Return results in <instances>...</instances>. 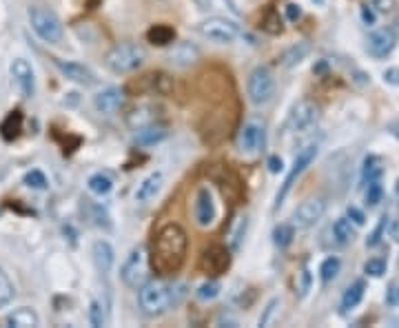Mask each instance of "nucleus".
Wrapping results in <instances>:
<instances>
[{
    "label": "nucleus",
    "instance_id": "1",
    "mask_svg": "<svg viewBox=\"0 0 399 328\" xmlns=\"http://www.w3.org/2000/svg\"><path fill=\"white\" fill-rule=\"evenodd\" d=\"M186 249H188L186 231L180 224H175V222L164 224L153 238L149 255L153 271L157 275H164V278L177 273L186 262Z\"/></svg>",
    "mask_w": 399,
    "mask_h": 328
},
{
    "label": "nucleus",
    "instance_id": "2",
    "mask_svg": "<svg viewBox=\"0 0 399 328\" xmlns=\"http://www.w3.org/2000/svg\"><path fill=\"white\" fill-rule=\"evenodd\" d=\"M184 295L182 287L166 280H146L138 289V302L144 315L157 317L171 311Z\"/></svg>",
    "mask_w": 399,
    "mask_h": 328
},
{
    "label": "nucleus",
    "instance_id": "3",
    "mask_svg": "<svg viewBox=\"0 0 399 328\" xmlns=\"http://www.w3.org/2000/svg\"><path fill=\"white\" fill-rule=\"evenodd\" d=\"M146 62V51L138 42H120L104 54V65L113 73H133Z\"/></svg>",
    "mask_w": 399,
    "mask_h": 328
},
{
    "label": "nucleus",
    "instance_id": "4",
    "mask_svg": "<svg viewBox=\"0 0 399 328\" xmlns=\"http://www.w3.org/2000/svg\"><path fill=\"white\" fill-rule=\"evenodd\" d=\"M27 16H29L31 29H34L36 36L40 40H45L47 45H58V42L62 40V36H65V27H62L60 18L54 12H51L49 7H45V5H31Z\"/></svg>",
    "mask_w": 399,
    "mask_h": 328
},
{
    "label": "nucleus",
    "instance_id": "5",
    "mask_svg": "<svg viewBox=\"0 0 399 328\" xmlns=\"http://www.w3.org/2000/svg\"><path fill=\"white\" fill-rule=\"evenodd\" d=\"M120 280L124 287L140 289L149 280V255L144 247H135L120 267Z\"/></svg>",
    "mask_w": 399,
    "mask_h": 328
},
{
    "label": "nucleus",
    "instance_id": "6",
    "mask_svg": "<svg viewBox=\"0 0 399 328\" xmlns=\"http://www.w3.org/2000/svg\"><path fill=\"white\" fill-rule=\"evenodd\" d=\"M246 93H249V100L253 104H266L273 100L275 96V78L269 67H255L253 71L249 73L246 78Z\"/></svg>",
    "mask_w": 399,
    "mask_h": 328
},
{
    "label": "nucleus",
    "instance_id": "7",
    "mask_svg": "<svg viewBox=\"0 0 399 328\" xmlns=\"http://www.w3.org/2000/svg\"><path fill=\"white\" fill-rule=\"evenodd\" d=\"M197 31L202 38L217 42V45H228V42H235L240 38V27L233 20L222 18V16H211V18L202 20V23L197 25Z\"/></svg>",
    "mask_w": 399,
    "mask_h": 328
},
{
    "label": "nucleus",
    "instance_id": "8",
    "mask_svg": "<svg viewBox=\"0 0 399 328\" xmlns=\"http://www.w3.org/2000/svg\"><path fill=\"white\" fill-rule=\"evenodd\" d=\"M315 157H318V144H306L304 149L298 151L295 162H293L291 171H289V175H286V180H284V184H282V189H280L278 195H275V204H273V211H278L282 204H284V200H286V195L291 193V189H293V184H295V180L315 162Z\"/></svg>",
    "mask_w": 399,
    "mask_h": 328
},
{
    "label": "nucleus",
    "instance_id": "9",
    "mask_svg": "<svg viewBox=\"0 0 399 328\" xmlns=\"http://www.w3.org/2000/svg\"><path fill=\"white\" fill-rule=\"evenodd\" d=\"M193 215L195 224L200 229H208L215 224L217 220V202L211 191V186H200L195 193V204H193Z\"/></svg>",
    "mask_w": 399,
    "mask_h": 328
},
{
    "label": "nucleus",
    "instance_id": "10",
    "mask_svg": "<svg viewBox=\"0 0 399 328\" xmlns=\"http://www.w3.org/2000/svg\"><path fill=\"white\" fill-rule=\"evenodd\" d=\"M320 120V107L313 100H300L291 111L289 129L293 133H306Z\"/></svg>",
    "mask_w": 399,
    "mask_h": 328
},
{
    "label": "nucleus",
    "instance_id": "11",
    "mask_svg": "<svg viewBox=\"0 0 399 328\" xmlns=\"http://www.w3.org/2000/svg\"><path fill=\"white\" fill-rule=\"evenodd\" d=\"M200 271L204 275H211V278H217V275L226 273V269L231 267V251L224 244H211L200 258Z\"/></svg>",
    "mask_w": 399,
    "mask_h": 328
},
{
    "label": "nucleus",
    "instance_id": "12",
    "mask_svg": "<svg viewBox=\"0 0 399 328\" xmlns=\"http://www.w3.org/2000/svg\"><path fill=\"white\" fill-rule=\"evenodd\" d=\"M324 213H327V200L309 197V200H304V202H300V206L293 211V226L309 229L315 222H320Z\"/></svg>",
    "mask_w": 399,
    "mask_h": 328
},
{
    "label": "nucleus",
    "instance_id": "13",
    "mask_svg": "<svg viewBox=\"0 0 399 328\" xmlns=\"http://www.w3.org/2000/svg\"><path fill=\"white\" fill-rule=\"evenodd\" d=\"M264 137H266L264 122H260V120H249V122H244L242 131H240V137H237L240 151L246 153V155L260 153L262 146H264Z\"/></svg>",
    "mask_w": 399,
    "mask_h": 328
},
{
    "label": "nucleus",
    "instance_id": "14",
    "mask_svg": "<svg viewBox=\"0 0 399 328\" xmlns=\"http://www.w3.org/2000/svg\"><path fill=\"white\" fill-rule=\"evenodd\" d=\"M12 78L16 82V87L20 91V96L23 98H31L36 93V76H34V67H31V62L25 60V58H16L12 62Z\"/></svg>",
    "mask_w": 399,
    "mask_h": 328
},
{
    "label": "nucleus",
    "instance_id": "15",
    "mask_svg": "<svg viewBox=\"0 0 399 328\" xmlns=\"http://www.w3.org/2000/svg\"><path fill=\"white\" fill-rule=\"evenodd\" d=\"M54 65L58 67V71L62 73V76H65L67 80H71V82L82 84V87H91V84H96V73H93L87 65H82V62L54 58Z\"/></svg>",
    "mask_w": 399,
    "mask_h": 328
},
{
    "label": "nucleus",
    "instance_id": "16",
    "mask_svg": "<svg viewBox=\"0 0 399 328\" xmlns=\"http://www.w3.org/2000/svg\"><path fill=\"white\" fill-rule=\"evenodd\" d=\"M395 45H397V34L391 27H386V29H380V31H375V34L369 36L366 49H369V54L373 58H386V56H391Z\"/></svg>",
    "mask_w": 399,
    "mask_h": 328
},
{
    "label": "nucleus",
    "instance_id": "17",
    "mask_svg": "<svg viewBox=\"0 0 399 328\" xmlns=\"http://www.w3.org/2000/svg\"><path fill=\"white\" fill-rule=\"evenodd\" d=\"M93 107L98 109V113H104V115L118 113L124 107V91L118 87H107L98 91L96 96H93Z\"/></svg>",
    "mask_w": 399,
    "mask_h": 328
},
{
    "label": "nucleus",
    "instance_id": "18",
    "mask_svg": "<svg viewBox=\"0 0 399 328\" xmlns=\"http://www.w3.org/2000/svg\"><path fill=\"white\" fill-rule=\"evenodd\" d=\"M197 60H200V49L193 42H177L169 51V62L175 67H191Z\"/></svg>",
    "mask_w": 399,
    "mask_h": 328
},
{
    "label": "nucleus",
    "instance_id": "19",
    "mask_svg": "<svg viewBox=\"0 0 399 328\" xmlns=\"http://www.w3.org/2000/svg\"><path fill=\"white\" fill-rule=\"evenodd\" d=\"M38 324H40V317L34 309H29V306H20V309H14L12 313L5 315L7 328H36Z\"/></svg>",
    "mask_w": 399,
    "mask_h": 328
},
{
    "label": "nucleus",
    "instance_id": "20",
    "mask_svg": "<svg viewBox=\"0 0 399 328\" xmlns=\"http://www.w3.org/2000/svg\"><path fill=\"white\" fill-rule=\"evenodd\" d=\"M91 255H93V262H96V267H98L100 273H111L113 264H115V251H113V247L109 244L107 240L93 242Z\"/></svg>",
    "mask_w": 399,
    "mask_h": 328
},
{
    "label": "nucleus",
    "instance_id": "21",
    "mask_svg": "<svg viewBox=\"0 0 399 328\" xmlns=\"http://www.w3.org/2000/svg\"><path fill=\"white\" fill-rule=\"evenodd\" d=\"M162 182H164V175L160 171H153L146 175L142 182L138 184V191H135V200L138 202H149V200H153L157 193H160V189H162Z\"/></svg>",
    "mask_w": 399,
    "mask_h": 328
},
{
    "label": "nucleus",
    "instance_id": "22",
    "mask_svg": "<svg viewBox=\"0 0 399 328\" xmlns=\"http://www.w3.org/2000/svg\"><path fill=\"white\" fill-rule=\"evenodd\" d=\"M166 135H169V129L162 124H146V126H140V129H135V142L140 146H153L157 142L166 140Z\"/></svg>",
    "mask_w": 399,
    "mask_h": 328
},
{
    "label": "nucleus",
    "instance_id": "23",
    "mask_svg": "<svg viewBox=\"0 0 399 328\" xmlns=\"http://www.w3.org/2000/svg\"><path fill=\"white\" fill-rule=\"evenodd\" d=\"M153 122H157V109L153 104H138V107L127 113V124L133 131L140 129V126L153 124Z\"/></svg>",
    "mask_w": 399,
    "mask_h": 328
},
{
    "label": "nucleus",
    "instance_id": "24",
    "mask_svg": "<svg viewBox=\"0 0 399 328\" xmlns=\"http://www.w3.org/2000/svg\"><path fill=\"white\" fill-rule=\"evenodd\" d=\"M144 80H146V89L155 93V96H169L173 91V78L164 71L149 73V76H144Z\"/></svg>",
    "mask_w": 399,
    "mask_h": 328
},
{
    "label": "nucleus",
    "instance_id": "25",
    "mask_svg": "<svg viewBox=\"0 0 399 328\" xmlns=\"http://www.w3.org/2000/svg\"><path fill=\"white\" fill-rule=\"evenodd\" d=\"M311 54V45L309 42H295V45H291L284 54L280 56V65L282 67H286V69H291V67H298L300 62L306 58Z\"/></svg>",
    "mask_w": 399,
    "mask_h": 328
},
{
    "label": "nucleus",
    "instance_id": "26",
    "mask_svg": "<svg viewBox=\"0 0 399 328\" xmlns=\"http://www.w3.org/2000/svg\"><path fill=\"white\" fill-rule=\"evenodd\" d=\"M146 40L155 47H166L175 40V29L169 25H153L149 31H146Z\"/></svg>",
    "mask_w": 399,
    "mask_h": 328
},
{
    "label": "nucleus",
    "instance_id": "27",
    "mask_svg": "<svg viewBox=\"0 0 399 328\" xmlns=\"http://www.w3.org/2000/svg\"><path fill=\"white\" fill-rule=\"evenodd\" d=\"M331 233H333V238L338 244H351V242L355 240V229L351 224V220L349 218H338L333 222V226H331Z\"/></svg>",
    "mask_w": 399,
    "mask_h": 328
},
{
    "label": "nucleus",
    "instance_id": "28",
    "mask_svg": "<svg viewBox=\"0 0 399 328\" xmlns=\"http://www.w3.org/2000/svg\"><path fill=\"white\" fill-rule=\"evenodd\" d=\"M364 293H366V284L364 282H355L351 284L349 289L344 291L342 295V311H353L355 306H360L362 300H364Z\"/></svg>",
    "mask_w": 399,
    "mask_h": 328
},
{
    "label": "nucleus",
    "instance_id": "29",
    "mask_svg": "<svg viewBox=\"0 0 399 328\" xmlns=\"http://www.w3.org/2000/svg\"><path fill=\"white\" fill-rule=\"evenodd\" d=\"M20 131H23V113L12 111L3 120V124H0V133H3L5 140L12 142V140H16V137L20 135Z\"/></svg>",
    "mask_w": 399,
    "mask_h": 328
},
{
    "label": "nucleus",
    "instance_id": "30",
    "mask_svg": "<svg viewBox=\"0 0 399 328\" xmlns=\"http://www.w3.org/2000/svg\"><path fill=\"white\" fill-rule=\"evenodd\" d=\"M87 186H89V191H91L93 195H98V197L109 195L111 189H113V177H111L109 173L98 171V173H93V175L87 180Z\"/></svg>",
    "mask_w": 399,
    "mask_h": 328
},
{
    "label": "nucleus",
    "instance_id": "31",
    "mask_svg": "<svg viewBox=\"0 0 399 328\" xmlns=\"http://www.w3.org/2000/svg\"><path fill=\"white\" fill-rule=\"evenodd\" d=\"M260 27H262V31H266V34H271V36H278V34H282V31H284V25H282L280 12H275V9H269V12L262 16Z\"/></svg>",
    "mask_w": 399,
    "mask_h": 328
},
{
    "label": "nucleus",
    "instance_id": "32",
    "mask_svg": "<svg viewBox=\"0 0 399 328\" xmlns=\"http://www.w3.org/2000/svg\"><path fill=\"white\" fill-rule=\"evenodd\" d=\"M280 309H282V298H271V300L266 302L264 309H262V315H260V320H257V326H260V328L271 326L273 322H275V317L280 315Z\"/></svg>",
    "mask_w": 399,
    "mask_h": 328
},
{
    "label": "nucleus",
    "instance_id": "33",
    "mask_svg": "<svg viewBox=\"0 0 399 328\" xmlns=\"http://www.w3.org/2000/svg\"><path fill=\"white\" fill-rule=\"evenodd\" d=\"M293 238H295V226L293 224H286V222H282L275 229H273V242H275V247L280 249H286Z\"/></svg>",
    "mask_w": 399,
    "mask_h": 328
},
{
    "label": "nucleus",
    "instance_id": "34",
    "mask_svg": "<svg viewBox=\"0 0 399 328\" xmlns=\"http://www.w3.org/2000/svg\"><path fill=\"white\" fill-rule=\"evenodd\" d=\"M14 298H16L14 282L9 280V275L5 273V269H0V309H5L7 304H12Z\"/></svg>",
    "mask_w": 399,
    "mask_h": 328
},
{
    "label": "nucleus",
    "instance_id": "35",
    "mask_svg": "<svg viewBox=\"0 0 399 328\" xmlns=\"http://www.w3.org/2000/svg\"><path fill=\"white\" fill-rule=\"evenodd\" d=\"M246 229H249V218H246V215H244V218H237L235 226L231 229V233H228V247H231V251H237V249H240V244H242V240H244V235H246Z\"/></svg>",
    "mask_w": 399,
    "mask_h": 328
},
{
    "label": "nucleus",
    "instance_id": "36",
    "mask_svg": "<svg viewBox=\"0 0 399 328\" xmlns=\"http://www.w3.org/2000/svg\"><path fill=\"white\" fill-rule=\"evenodd\" d=\"M340 269H342L340 258H327V260L322 262V267H320V278H322V282H324V284L333 282V280L340 275Z\"/></svg>",
    "mask_w": 399,
    "mask_h": 328
},
{
    "label": "nucleus",
    "instance_id": "37",
    "mask_svg": "<svg viewBox=\"0 0 399 328\" xmlns=\"http://www.w3.org/2000/svg\"><path fill=\"white\" fill-rule=\"evenodd\" d=\"M220 291H222V287H220L217 280H206L204 284H200V287H197L195 298H197L200 302H211V300L217 298Z\"/></svg>",
    "mask_w": 399,
    "mask_h": 328
},
{
    "label": "nucleus",
    "instance_id": "38",
    "mask_svg": "<svg viewBox=\"0 0 399 328\" xmlns=\"http://www.w3.org/2000/svg\"><path fill=\"white\" fill-rule=\"evenodd\" d=\"M382 171H384V168H382L380 157H375V155L366 157V162H364V180H366V182H373V180H380Z\"/></svg>",
    "mask_w": 399,
    "mask_h": 328
},
{
    "label": "nucleus",
    "instance_id": "39",
    "mask_svg": "<svg viewBox=\"0 0 399 328\" xmlns=\"http://www.w3.org/2000/svg\"><path fill=\"white\" fill-rule=\"evenodd\" d=\"M382 197H384V186L380 180H373V182H369V189H366V204L377 206L382 202Z\"/></svg>",
    "mask_w": 399,
    "mask_h": 328
},
{
    "label": "nucleus",
    "instance_id": "40",
    "mask_svg": "<svg viewBox=\"0 0 399 328\" xmlns=\"http://www.w3.org/2000/svg\"><path fill=\"white\" fill-rule=\"evenodd\" d=\"M104 322H107V317H104V309H102V304L98 300H93L89 304V324L93 328H102Z\"/></svg>",
    "mask_w": 399,
    "mask_h": 328
},
{
    "label": "nucleus",
    "instance_id": "41",
    "mask_svg": "<svg viewBox=\"0 0 399 328\" xmlns=\"http://www.w3.org/2000/svg\"><path fill=\"white\" fill-rule=\"evenodd\" d=\"M25 184L29 189H38V191H43V189H47V175L43 171H38V168H34V171H29L25 175Z\"/></svg>",
    "mask_w": 399,
    "mask_h": 328
},
{
    "label": "nucleus",
    "instance_id": "42",
    "mask_svg": "<svg viewBox=\"0 0 399 328\" xmlns=\"http://www.w3.org/2000/svg\"><path fill=\"white\" fill-rule=\"evenodd\" d=\"M364 273L371 275V278H382V275L386 273V262L380 258H371L364 264Z\"/></svg>",
    "mask_w": 399,
    "mask_h": 328
},
{
    "label": "nucleus",
    "instance_id": "43",
    "mask_svg": "<svg viewBox=\"0 0 399 328\" xmlns=\"http://www.w3.org/2000/svg\"><path fill=\"white\" fill-rule=\"evenodd\" d=\"M386 224H388V218H386V215H382V218H380V222H377L375 231L371 233V238L366 240V244H369V247H377V244H380L382 238H384V233H386Z\"/></svg>",
    "mask_w": 399,
    "mask_h": 328
},
{
    "label": "nucleus",
    "instance_id": "44",
    "mask_svg": "<svg viewBox=\"0 0 399 328\" xmlns=\"http://www.w3.org/2000/svg\"><path fill=\"white\" fill-rule=\"evenodd\" d=\"M395 5H397L395 0H373V3H371V7L380 14H391L395 9Z\"/></svg>",
    "mask_w": 399,
    "mask_h": 328
},
{
    "label": "nucleus",
    "instance_id": "45",
    "mask_svg": "<svg viewBox=\"0 0 399 328\" xmlns=\"http://www.w3.org/2000/svg\"><path fill=\"white\" fill-rule=\"evenodd\" d=\"M386 304L388 306H399V282H393L391 287H388V291H386Z\"/></svg>",
    "mask_w": 399,
    "mask_h": 328
},
{
    "label": "nucleus",
    "instance_id": "46",
    "mask_svg": "<svg viewBox=\"0 0 399 328\" xmlns=\"http://www.w3.org/2000/svg\"><path fill=\"white\" fill-rule=\"evenodd\" d=\"M309 289H311V271L304 269V271L300 273V284H298V291H300L302 298L309 293Z\"/></svg>",
    "mask_w": 399,
    "mask_h": 328
},
{
    "label": "nucleus",
    "instance_id": "47",
    "mask_svg": "<svg viewBox=\"0 0 399 328\" xmlns=\"http://www.w3.org/2000/svg\"><path fill=\"white\" fill-rule=\"evenodd\" d=\"M346 215H349V220H353L357 226H362L364 222H366V218H364V213L357 206H349V211H346Z\"/></svg>",
    "mask_w": 399,
    "mask_h": 328
},
{
    "label": "nucleus",
    "instance_id": "48",
    "mask_svg": "<svg viewBox=\"0 0 399 328\" xmlns=\"http://www.w3.org/2000/svg\"><path fill=\"white\" fill-rule=\"evenodd\" d=\"M384 82H388V84H393V87H397V84H399V67L386 69V71H384Z\"/></svg>",
    "mask_w": 399,
    "mask_h": 328
},
{
    "label": "nucleus",
    "instance_id": "49",
    "mask_svg": "<svg viewBox=\"0 0 399 328\" xmlns=\"http://www.w3.org/2000/svg\"><path fill=\"white\" fill-rule=\"evenodd\" d=\"M362 20H364V25L373 27V25H375V9L369 7V5H364V7H362Z\"/></svg>",
    "mask_w": 399,
    "mask_h": 328
},
{
    "label": "nucleus",
    "instance_id": "50",
    "mask_svg": "<svg viewBox=\"0 0 399 328\" xmlns=\"http://www.w3.org/2000/svg\"><path fill=\"white\" fill-rule=\"evenodd\" d=\"M282 166H284V162H282L280 155H271V157H269V171H271V173H280Z\"/></svg>",
    "mask_w": 399,
    "mask_h": 328
},
{
    "label": "nucleus",
    "instance_id": "51",
    "mask_svg": "<svg viewBox=\"0 0 399 328\" xmlns=\"http://www.w3.org/2000/svg\"><path fill=\"white\" fill-rule=\"evenodd\" d=\"M300 16H302L300 5H286V18L289 20H298Z\"/></svg>",
    "mask_w": 399,
    "mask_h": 328
},
{
    "label": "nucleus",
    "instance_id": "52",
    "mask_svg": "<svg viewBox=\"0 0 399 328\" xmlns=\"http://www.w3.org/2000/svg\"><path fill=\"white\" fill-rule=\"evenodd\" d=\"M388 233H391V238L395 240V242H399V220H395L391 226H388Z\"/></svg>",
    "mask_w": 399,
    "mask_h": 328
},
{
    "label": "nucleus",
    "instance_id": "53",
    "mask_svg": "<svg viewBox=\"0 0 399 328\" xmlns=\"http://www.w3.org/2000/svg\"><path fill=\"white\" fill-rule=\"evenodd\" d=\"M318 3H322V0H318Z\"/></svg>",
    "mask_w": 399,
    "mask_h": 328
}]
</instances>
